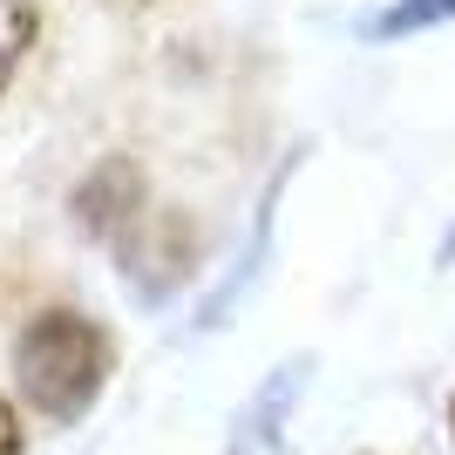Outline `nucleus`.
Returning <instances> with one entry per match:
<instances>
[{
	"instance_id": "nucleus-3",
	"label": "nucleus",
	"mask_w": 455,
	"mask_h": 455,
	"mask_svg": "<svg viewBox=\"0 0 455 455\" xmlns=\"http://www.w3.org/2000/svg\"><path fill=\"white\" fill-rule=\"evenodd\" d=\"M435 20H455V0H395L387 14H374V35H415V28H435Z\"/></svg>"
},
{
	"instance_id": "nucleus-2",
	"label": "nucleus",
	"mask_w": 455,
	"mask_h": 455,
	"mask_svg": "<svg viewBox=\"0 0 455 455\" xmlns=\"http://www.w3.org/2000/svg\"><path fill=\"white\" fill-rule=\"evenodd\" d=\"M35 28H41L35 0H0V95H7V82H14L20 55L35 48Z\"/></svg>"
},
{
	"instance_id": "nucleus-5",
	"label": "nucleus",
	"mask_w": 455,
	"mask_h": 455,
	"mask_svg": "<svg viewBox=\"0 0 455 455\" xmlns=\"http://www.w3.org/2000/svg\"><path fill=\"white\" fill-rule=\"evenodd\" d=\"M449 435H455V401H449Z\"/></svg>"
},
{
	"instance_id": "nucleus-4",
	"label": "nucleus",
	"mask_w": 455,
	"mask_h": 455,
	"mask_svg": "<svg viewBox=\"0 0 455 455\" xmlns=\"http://www.w3.org/2000/svg\"><path fill=\"white\" fill-rule=\"evenodd\" d=\"M28 449V435H20V415H14V401L0 395V455H20Z\"/></svg>"
},
{
	"instance_id": "nucleus-1",
	"label": "nucleus",
	"mask_w": 455,
	"mask_h": 455,
	"mask_svg": "<svg viewBox=\"0 0 455 455\" xmlns=\"http://www.w3.org/2000/svg\"><path fill=\"white\" fill-rule=\"evenodd\" d=\"M102 374H109V340H102V326L89 313L48 306V313H35V320L20 326L14 380L41 415H55V421L89 415V401L102 395Z\"/></svg>"
}]
</instances>
